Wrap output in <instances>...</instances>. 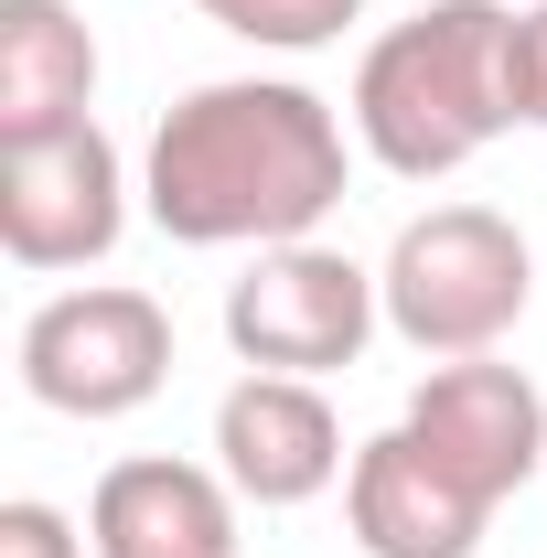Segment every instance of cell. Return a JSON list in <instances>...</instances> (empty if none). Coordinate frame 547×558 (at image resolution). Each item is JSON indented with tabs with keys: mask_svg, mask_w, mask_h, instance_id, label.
Here are the masks:
<instances>
[{
	"mask_svg": "<svg viewBox=\"0 0 547 558\" xmlns=\"http://www.w3.org/2000/svg\"><path fill=\"white\" fill-rule=\"evenodd\" d=\"M0 558H97V548H86V526H75L65 505L11 494V505H0Z\"/></svg>",
	"mask_w": 547,
	"mask_h": 558,
	"instance_id": "4fadbf2b",
	"label": "cell"
},
{
	"mask_svg": "<svg viewBox=\"0 0 547 558\" xmlns=\"http://www.w3.org/2000/svg\"><path fill=\"white\" fill-rule=\"evenodd\" d=\"M194 11L215 33L258 44V54H323V44H343L365 22V0H194Z\"/></svg>",
	"mask_w": 547,
	"mask_h": 558,
	"instance_id": "7c38bea8",
	"label": "cell"
},
{
	"mask_svg": "<svg viewBox=\"0 0 547 558\" xmlns=\"http://www.w3.org/2000/svg\"><path fill=\"white\" fill-rule=\"evenodd\" d=\"M215 473L247 494V505H312V494H333L354 473V451H343V418L323 398V376H269V365H247L226 398H215Z\"/></svg>",
	"mask_w": 547,
	"mask_h": 558,
	"instance_id": "ba28073f",
	"label": "cell"
},
{
	"mask_svg": "<svg viewBox=\"0 0 547 558\" xmlns=\"http://www.w3.org/2000/svg\"><path fill=\"white\" fill-rule=\"evenodd\" d=\"M515 119L547 130V0H537V11H515Z\"/></svg>",
	"mask_w": 547,
	"mask_h": 558,
	"instance_id": "5bb4252c",
	"label": "cell"
},
{
	"mask_svg": "<svg viewBox=\"0 0 547 558\" xmlns=\"http://www.w3.org/2000/svg\"><path fill=\"white\" fill-rule=\"evenodd\" d=\"M236 505L215 462H172V451H139L108 462L86 494V548L97 558H236Z\"/></svg>",
	"mask_w": 547,
	"mask_h": 558,
	"instance_id": "30bf717a",
	"label": "cell"
},
{
	"mask_svg": "<svg viewBox=\"0 0 547 558\" xmlns=\"http://www.w3.org/2000/svg\"><path fill=\"white\" fill-rule=\"evenodd\" d=\"M130 205H139V172L119 161V140L97 130V119L0 150V258L33 269V279L97 269L130 236Z\"/></svg>",
	"mask_w": 547,
	"mask_h": 558,
	"instance_id": "8992f818",
	"label": "cell"
},
{
	"mask_svg": "<svg viewBox=\"0 0 547 558\" xmlns=\"http://www.w3.org/2000/svg\"><path fill=\"white\" fill-rule=\"evenodd\" d=\"M483 494V505H505V494H526L547 473V398L526 365H505V354H462V365H429L409 387V409H398Z\"/></svg>",
	"mask_w": 547,
	"mask_h": 558,
	"instance_id": "52a82bcc",
	"label": "cell"
},
{
	"mask_svg": "<svg viewBox=\"0 0 547 558\" xmlns=\"http://www.w3.org/2000/svg\"><path fill=\"white\" fill-rule=\"evenodd\" d=\"M97 119V33L65 0H0V150Z\"/></svg>",
	"mask_w": 547,
	"mask_h": 558,
	"instance_id": "8fae6325",
	"label": "cell"
},
{
	"mask_svg": "<svg viewBox=\"0 0 547 558\" xmlns=\"http://www.w3.org/2000/svg\"><path fill=\"white\" fill-rule=\"evenodd\" d=\"M343 119L376 172L451 183L505 130H526L515 119V11L505 0H418L409 22H387L354 54Z\"/></svg>",
	"mask_w": 547,
	"mask_h": 558,
	"instance_id": "7a4b0ae2",
	"label": "cell"
},
{
	"mask_svg": "<svg viewBox=\"0 0 547 558\" xmlns=\"http://www.w3.org/2000/svg\"><path fill=\"white\" fill-rule=\"evenodd\" d=\"M22 398L54 418H139L172 387V312L130 279H86L22 312Z\"/></svg>",
	"mask_w": 547,
	"mask_h": 558,
	"instance_id": "277c9868",
	"label": "cell"
},
{
	"mask_svg": "<svg viewBox=\"0 0 547 558\" xmlns=\"http://www.w3.org/2000/svg\"><path fill=\"white\" fill-rule=\"evenodd\" d=\"M376 301H387V333L429 365H462V354H494L526 301H537V247L526 226L494 205H429L387 236L376 258Z\"/></svg>",
	"mask_w": 547,
	"mask_h": 558,
	"instance_id": "3957f363",
	"label": "cell"
},
{
	"mask_svg": "<svg viewBox=\"0 0 547 558\" xmlns=\"http://www.w3.org/2000/svg\"><path fill=\"white\" fill-rule=\"evenodd\" d=\"M343 526H354V548L365 558H483V526H494V505H483L429 440H418L409 418L398 429H376V440H354V473H343Z\"/></svg>",
	"mask_w": 547,
	"mask_h": 558,
	"instance_id": "9c48e42d",
	"label": "cell"
},
{
	"mask_svg": "<svg viewBox=\"0 0 547 558\" xmlns=\"http://www.w3.org/2000/svg\"><path fill=\"white\" fill-rule=\"evenodd\" d=\"M354 119L312 97L301 75H205L183 86L150 150H139V215L172 247H290L323 236V215L354 183Z\"/></svg>",
	"mask_w": 547,
	"mask_h": 558,
	"instance_id": "6da1fadb",
	"label": "cell"
},
{
	"mask_svg": "<svg viewBox=\"0 0 547 558\" xmlns=\"http://www.w3.org/2000/svg\"><path fill=\"white\" fill-rule=\"evenodd\" d=\"M376 333H387L376 269L343 258V247H323V236L258 247L247 269L226 279V344H236V365H269V376H343V365H365Z\"/></svg>",
	"mask_w": 547,
	"mask_h": 558,
	"instance_id": "5b68a950",
	"label": "cell"
}]
</instances>
